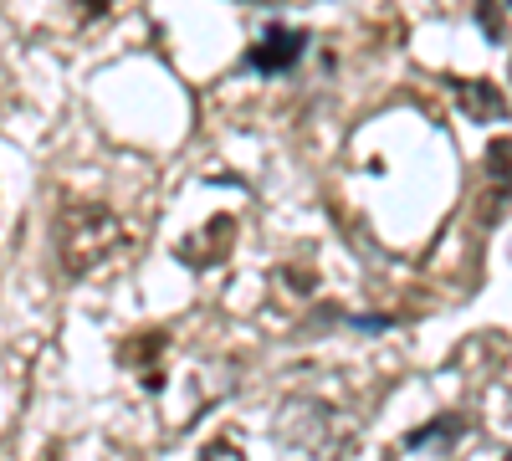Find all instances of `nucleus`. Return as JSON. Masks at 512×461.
<instances>
[{"mask_svg": "<svg viewBox=\"0 0 512 461\" xmlns=\"http://www.w3.org/2000/svg\"><path fill=\"white\" fill-rule=\"evenodd\" d=\"M52 241H57L62 272L82 282V277H103L108 267H118L128 257V246H134V231L98 200H67L57 211Z\"/></svg>", "mask_w": 512, "mask_h": 461, "instance_id": "f257e3e1", "label": "nucleus"}, {"mask_svg": "<svg viewBox=\"0 0 512 461\" xmlns=\"http://www.w3.org/2000/svg\"><path fill=\"white\" fill-rule=\"evenodd\" d=\"M308 26H267L262 36L246 47V67L251 72H262V77H287L297 62H303V52H308Z\"/></svg>", "mask_w": 512, "mask_h": 461, "instance_id": "f03ea898", "label": "nucleus"}, {"mask_svg": "<svg viewBox=\"0 0 512 461\" xmlns=\"http://www.w3.org/2000/svg\"><path fill=\"white\" fill-rule=\"evenodd\" d=\"M169 328H139V333H128V339L118 344V364H128L134 369V380L149 390V395H159L164 390V359H169Z\"/></svg>", "mask_w": 512, "mask_h": 461, "instance_id": "7ed1b4c3", "label": "nucleus"}, {"mask_svg": "<svg viewBox=\"0 0 512 461\" xmlns=\"http://www.w3.org/2000/svg\"><path fill=\"white\" fill-rule=\"evenodd\" d=\"M231 246H236V216H216L210 226H200L195 236H185L175 246V257L190 267V272H210V267H221L231 257Z\"/></svg>", "mask_w": 512, "mask_h": 461, "instance_id": "20e7f679", "label": "nucleus"}, {"mask_svg": "<svg viewBox=\"0 0 512 461\" xmlns=\"http://www.w3.org/2000/svg\"><path fill=\"white\" fill-rule=\"evenodd\" d=\"M466 436V421L461 415H436V421H425V426H415V431H405V441H400V451H410V456H451V446Z\"/></svg>", "mask_w": 512, "mask_h": 461, "instance_id": "39448f33", "label": "nucleus"}, {"mask_svg": "<svg viewBox=\"0 0 512 461\" xmlns=\"http://www.w3.org/2000/svg\"><path fill=\"white\" fill-rule=\"evenodd\" d=\"M507 200H512V139H492V149H487V195H482V221H497Z\"/></svg>", "mask_w": 512, "mask_h": 461, "instance_id": "423d86ee", "label": "nucleus"}, {"mask_svg": "<svg viewBox=\"0 0 512 461\" xmlns=\"http://www.w3.org/2000/svg\"><path fill=\"white\" fill-rule=\"evenodd\" d=\"M451 98L461 103L466 118H477V123L507 118V98L492 88V82H482V77H456V82H451Z\"/></svg>", "mask_w": 512, "mask_h": 461, "instance_id": "0eeeda50", "label": "nucleus"}, {"mask_svg": "<svg viewBox=\"0 0 512 461\" xmlns=\"http://www.w3.org/2000/svg\"><path fill=\"white\" fill-rule=\"evenodd\" d=\"M108 11V0H77V21H98Z\"/></svg>", "mask_w": 512, "mask_h": 461, "instance_id": "6e6552de", "label": "nucleus"}, {"mask_svg": "<svg viewBox=\"0 0 512 461\" xmlns=\"http://www.w3.org/2000/svg\"><path fill=\"white\" fill-rule=\"evenodd\" d=\"M205 456H236V446H231V441H210Z\"/></svg>", "mask_w": 512, "mask_h": 461, "instance_id": "1a4fd4ad", "label": "nucleus"}, {"mask_svg": "<svg viewBox=\"0 0 512 461\" xmlns=\"http://www.w3.org/2000/svg\"><path fill=\"white\" fill-rule=\"evenodd\" d=\"M251 6H282V0H251Z\"/></svg>", "mask_w": 512, "mask_h": 461, "instance_id": "9d476101", "label": "nucleus"}]
</instances>
